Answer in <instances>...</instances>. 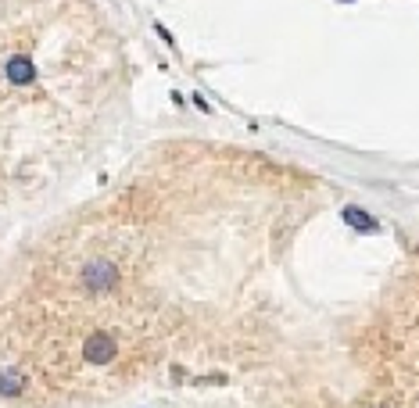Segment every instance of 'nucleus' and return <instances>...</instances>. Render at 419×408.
Segmentation results:
<instances>
[{
	"mask_svg": "<svg viewBox=\"0 0 419 408\" xmlns=\"http://www.w3.org/2000/svg\"><path fill=\"white\" fill-rule=\"evenodd\" d=\"M79 283L90 290V294H108L118 287V265L108 262V258H90L79 272Z\"/></svg>",
	"mask_w": 419,
	"mask_h": 408,
	"instance_id": "1",
	"label": "nucleus"
},
{
	"mask_svg": "<svg viewBox=\"0 0 419 408\" xmlns=\"http://www.w3.org/2000/svg\"><path fill=\"white\" fill-rule=\"evenodd\" d=\"M83 358H86V362H94V365L111 362V358H115V337H108V333H94V337L83 344Z\"/></svg>",
	"mask_w": 419,
	"mask_h": 408,
	"instance_id": "2",
	"label": "nucleus"
},
{
	"mask_svg": "<svg viewBox=\"0 0 419 408\" xmlns=\"http://www.w3.org/2000/svg\"><path fill=\"white\" fill-rule=\"evenodd\" d=\"M8 79L15 83V86H29L36 79V65H33V57L29 54H15L11 61H8Z\"/></svg>",
	"mask_w": 419,
	"mask_h": 408,
	"instance_id": "3",
	"label": "nucleus"
},
{
	"mask_svg": "<svg viewBox=\"0 0 419 408\" xmlns=\"http://www.w3.org/2000/svg\"><path fill=\"white\" fill-rule=\"evenodd\" d=\"M341 218H344V223H348L351 230H366V233H376V230H380L376 218H373L369 211H362L358 204H348V208L341 211Z\"/></svg>",
	"mask_w": 419,
	"mask_h": 408,
	"instance_id": "4",
	"label": "nucleus"
},
{
	"mask_svg": "<svg viewBox=\"0 0 419 408\" xmlns=\"http://www.w3.org/2000/svg\"><path fill=\"white\" fill-rule=\"evenodd\" d=\"M25 391V380L18 369H0V398H18Z\"/></svg>",
	"mask_w": 419,
	"mask_h": 408,
	"instance_id": "5",
	"label": "nucleus"
},
{
	"mask_svg": "<svg viewBox=\"0 0 419 408\" xmlns=\"http://www.w3.org/2000/svg\"><path fill=\"white\" fill-rule=\"evenodd\" d=\"M341 4H348V0H341Z\"/></svg>",
	"mask_w": 419,
	"mask_h": 408,
	"instance_id": "6",
	"label": "nucleus"
}]
</instances>
